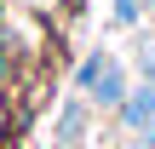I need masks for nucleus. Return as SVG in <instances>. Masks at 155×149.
Instances as JSON below:
<instances>
[{"mask_svg":"<svg viewBox=\"0 0 155 149\" xmlns=\"http://www.w3.org/2000/svg\"><path fill=\"white\" fill-rule=\"evenodd\" d=\"M127 92H132V86H127V69L109 57V63L98 69V80H92L86 103H92V109H121V103H127Z\"/></svg>","mask_w":155,"mask_h":149,"instance_id":"f03ea898","label":"nucleus"},{"mask_svg":"<svg viewBox=\"0 0 155 149\" xmlns=\"http://www.w3.org/2000/svg\"><path fill=\"white\" fill-rule=\"evenodd\" d=\"M12 6H46V0H12Z\"/></svg>","mask_w":155,"mask_h":149,"instance_id":"39448f33","label":"nucleus"},{"mask_svg":"<svg viewBox=\"0 0 155 149\" xmlns=\"http://www.w3.org/2000/svg\"><path fill=\"white\" fill-rule=\"evenodd\" d=\"M81 149H86V144H81Z\"/></svg>","mask_w":155,"mask_h":149,"instance_id":"0eeeda50","label":"nucleus"},{"mask_svg":"<svg viewBox=\"0 0 155 149\" xmlns=\"http://www.w3.org/2000/svg\"><path fill=\"white\" fill-rule=\"evenodd\" d=\"M86 115H92V103L75 92V98H63V109H58V121H52V149H81L86 138Z\"/></svg>","mask_w":155,"mask_h":149,"instance_id":"f257e3e1","label":"nucleus"},{"mask_svg":"<svg viewBox=\"0 0 155 149\" xmlns=\"http://www.w3.org/2000/svg\"><path fill=\"white\" fill-rule=\"evenodd\" d=\"M104 63H109V52H86V63L75 69V92H81V98L92 92V80H98V69H104Z\"/></svg>","mask_w":155,"mask_h":149,"instance_id":"7ed1b4c3","label":"nucleus"},{"mask_svg":"<svg viewBox=\"0 0 155 149\" xmlns=\"http://www.w3.org/2000/svg\"><path fill=\"white\" fill-rule=\"evenodd\" d=\"M138 11H144V0H115V23H121V29H132Z\"/></svg>","mask_w":155,"mask_h":149,"instance_id":"20e7f679","label":"nucleus"},{"mask_svg":"<svg viewBox=\"0 0 155 149\" xmlns=\"http://www.w3.org/2000/svg\"><path fill=\"white\" fill-rule=\"evenodd\" d=\"M0 23H6V0H0Z\"/></svg>","mask_w":155,"mask_h":149,"instance_id":"423d86ee","label":"nucleus"}]
</instances>
